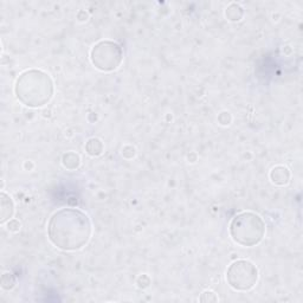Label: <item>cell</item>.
Masks as SVG:
<instances>
[{
  "label": "cell",
  "mask_w": 303,
  "mask_h": 303,
  "mask_svg": "<svg viewBox=\"0 0 303 303\" xmlns=\"http://www.w3.org/2000/svg\"><path fill=\"white\" fill-rule=\"evenodd\" d=\"M92 221L77 208H62L50 218L48 236L56 248L76 251L86 247L92 237Z\"/></svg>",
  "instance_id": "obj_1"
},
{
  "label": "cell",
  "mask_w": 303,
  "mask_h": 303,
  "mask_svg": "<svg viewBox=\"0 0 303 303\" xmlns=\"http://www.w3.org/2000/svg\"><path fill=\"white\" fill-rule=\"evenodd\" d=\"M53 81L42 70H26L18 77L15 86L17 100L26 107L40 108L52 99Z\"/></svg>",
  "instance_id": "obj_2"
},
{
  "label": "cell",
  "mask_w": 303,
  "mask_h": 303,
  "mask_svg": "<svg viewBox=\"0 0 303 303\" xmlns=\"http://www.w3.org/2000/svg\"><path fill=\"white\" fill-rule=\"evenodd\" d=\"M230 235L232 240L242 247H255L263 240L265 223L254 212H242L232 219Z\"/></svg>",
  "instance_id": "obj_3"
},
{
  "label": "cell",
  "mask_w": 303,
  "mask_h": 303,
  "mask_svg": "<svg viewBox=\"0 0 303 303\" xmlns=\"http://www.w3.org/2000/svg\"><path fill=\"white\" fill-rule=\"evenodd\" d=\"M90 59L95 68L101 71H113L122 63L123 50L115 42L102 40L92 49Z\"/></svg>",
  "instance_id": "obj_4"
},
{
  "label": "cell",
  "mask_w": 303,
  "mask_h": 303,
  "mask_svg": "<svg viewBox=\"0 0 303 303\" xmlns=\"http://www.w3.org/2000/svg\"><path fill=\"white\" fill-rule=\"evenodd\" d=\"M228 283L237 291H248L258 281V270L254 263L245 259L236 261L226 271Z\"/></svg>",
  "instance_id": "obj_5"
},
{
  "label": "cell",
  "mask_w": 303,
  "mask_h": 303,
  "mask_svg": "<svg viewBox=\"0 0 303 303\" xmlns=\"http://www.w3.org/2000/svg\"><path fill=\"white\" fill-rule=\"evenodd\" d=\"M0 203H2V210H0L2 219H0V223L5 224L6 221L11 220L12 215L15 213V205H13L11 197L8 196L4 192H2V194H0Z\"/></svg>",
  "instance_id": "obj_6"
},
{
  "label": "cell",
  "mask_w": 303,
  "mask_h": 303,
  "mask_svg": "<svg viewBox=\"0 0 303 303\" xmlns=\"http://www.w3.org/2000/svg\"><path fill=\"white\" fill-rule=\"evenodd\" d=\"M270 179L276 185H285L290 179V172L284 166H276L270 172Z\"/></svg>",
  "instance_id": "obj_7"
},
{
  "label": "cell",
  "mask_w": 303,
  "mask_h": 303,
  "mask_svg": "<svg viewBox=\"0 0 303 303\" xmlns=\"http://www.w3.org/2000/svg\"><path fill=\"white\" fill-rule=\"evenodd\" d=\"M86 149H87V153H88L89 156H92V157L101 156L103 152L102 141H101L100 139H96V137L90 139L86 144Z\"/></svg>",
  "instance_id": "obj_8"
},
{
  "label": "cell",
  "mask_w": 303,
  "mask_h": 303,
  "mask_svg": "<svg viewBox=\"0 0 303 303\" xmlns=\"http://www.w3.org/2000/svg\"><path fill=\"white\" fill-rule=\"evenodd\" d=\"M225 15H226L228 19L231 20V22H238V20H241L242 17H243V9L237 4H231L226 9Z\"/></svg>",
  "instance_id": "obj_9"
},
{
  "label": "cell",
  "mask_w": 303,
  "mask_h": 303,
  "mask_svg": "<svg viewBox=\"0 0 303 303\" xmlns=\"http://www.w3.org/2000/svg\"><path fill=\"white\" fill-rule=\"evenodd\" d=\"M80 164H81L80 157L77 156V154L72 153V152L64 154L63 156V165L66 168H69V170H75V168L80 166Z\"/></svg>",
  "instance_id": "obj_10"
},
{
  "label": "cell",
  "mask_w": 303,
  "mask_h": 303,
  "mask_svg": "<svg viewBox=\"0 0 303 303\" xmlns=\"http://www.w3.org/2000/svg\"><path fill=\"white\" fill-rule=\"evenodd\" d=\"M15 285H16L15 276L10 274V272H5V274L2 276V288L5 289V290H11V289L15 288Z\"/></svg>",
  "instance_id": "obj_11"
},
{
  "label": "cell",
  "mask_w": 303,
  "mask_h": 303,
  "mask_svg": "<svg viewBox=\"0 0 303 303\" xmlns=\"http://www.w3.org/2000/svg\"><path fill=\"white\" fill-rule=\"evenodd\" d=\"M201 302H217L218 297L213 291H204L200 296Z\"/></svg>",
  "instance_id": "obj_12"
},
{
  "label": "cell",
  "mask_w": 303,
  "mask_h": 303,
  "mask_svg": "<svg viewBox=\"0 0 303 303\" xmlns=\"http://www.w3.org/2000/svg\"><path fill=\"white\" fill-rule=\"evenodd\" d=\"M19 228H20V224H19L18 220L11 219L9 221V228L8 229L10 231H18Z\"/></svg>",
  "instance_id": "obj_13"
}]
</instances>
